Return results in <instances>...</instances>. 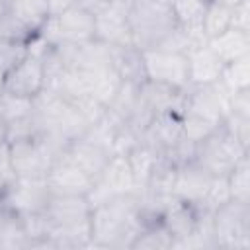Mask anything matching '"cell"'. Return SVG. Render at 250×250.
I'll list each match as a JSON object with an SVG mask.
<instances>
[{
    "mask_svg": "<svg viewBox=\"0 0 250 250\" xmlns=\"http://www.w3.org/2000/svg\"><path fill=\"white\" fill-rule=\"evenodd\" d=\"M146 227L137 193L115 195L90 211V248L125 250Z\"/></svg>",
    "mask_w": 250,
    "mask_h": 250,
    "instance_id": "6da1fadb",
    "label": "cell"
},
{
    "mask_svg": "<svg viewBox=\"0 0 250 250\" xmlns=\"http://www.w3.org/2000/svg\"><path fill=\"white\" fill-rule=\"evenodd\" d=\"M131 43L139 51L154 49L178 25L168 4L158 0H129Z\"/></svg>",
    "mask_w": 250,
    "mask_h": 250,
    "instance_id": "7a4b0ae2",
    "label": "cell"
},
{
    "mask_svg": "<svg viewBox=\"0 0 250 250\" xmlns=\"http://www.w3.org/2000/svg\"><path fill=\"white\" fill-rule=\"evenodd\" d=\"M248 154V148L236 141L223 123L205 139L195 143V156L193 160L209 170L213 176H227L238 160Z\"/></svg>",
    "mask_w": 250,
    "mask_h": 250,
    "instance_id": "3957f363",
    "label": "cell"
},
{
    "mask_svg": "<svg viewBox=\"0 0 250 250\" xmlns=\"http://www.w3.org/2000/svg\"><path fill=\"white\" fill-rule=\"evenodd\" d=\"M215 246L223 250L250 248V203L227 201L211 213Z\"/></svg>",
    "mask_w": 250,
    "mask_h": 250,
    "instance_id": "277c9868",
    "label": "cell"
},
{
    "mask_svg": "<svg viewBox=\"0 0 250 250\" xmlns=\"http://www.w3.org/2000/svg\"><path fill=\"white\" fill-rule=\"evenodd\" d=\"M39 33L49 41V45L59 43H84L94 39V14L74 4L59 14L47 18Z\"/></svg>",
    "mask_w": 250,
    "mask_h": 250,
    "instance_id": "5b68a950",
    "label": "cell"
},
{
    "mask_svg": "<svg viewBox=\"0 0 250 250\" xmlns=\"http://www.w3.org/2000/svg\"><path fill=\"white\" fill-rule=\"evenodd\" d=\"M51 197L47 178H16L14 184L0 197V205L20 217L43 213Z\"/></svg>",
    "mask_w": 250,
    "mask_h": 250,
    "instance_id": "8992f818",
    "label": "cell"
},
{
    "mask_svg": "<svg viewBox=\"0 0 250 250\" xmlns=\"http://www.w3.org/2000/svg\"><path fill=\"white\" fill-rule=\"evenodd\" d=\"M127 16L129 0H109L105 6L94 12V39L109 47L133 45Z\"/></svg>",
    "mask_w": 250,
    "mask_h": 250,
    "instance_id": "52a82bcc",
    "label": "cell"
},
{
    "mask_svg": "<svg viewBox=\"0 0 250 250\" xmlns=\"http://www.w3.org/2000/svg\"><path fill=\"white\" fill-rule=\"evenodd\" d=\"M143 53L145 78L160 84H168L178 90H186L188 82V57L162 49H146Z\"/></svg>",
    "mask_w": 250,
    "mask_h": 250,
    "instance_id": "ba28073f",
    "label": "cell"
},
{
    "mask_svg": "<svg viewBox=\"0 0 250 250\" xmlns=\"http://www.w3.org/2000/svg\"><path fill=\"white\" fill-rule=\"evenodd\" d=\"M6 143L18 178H47L53 156L35 135L12 139Z\"/></svg>",
    "mask_w": 250,
    "mask_h": 250,
    "instance_id": "9c48e42d",
    "label": "cell"
},
{
    "mask_svg": "<svg viewBox=\"0 0 250 250\" xmlns=\"http://www.w3.org/2000/svg\"><path fill=\"white\" fill-rule=\"evenodd\" d=\"M41 90H45V68L43 59L39 57L25 55L2 74V92L35 98Z\"/></svg>",
    "mask_w": 250,
    "mask_h": 250,
    "instance_id": "30bf717a",
    "label": "cell"
},
{
    "mask_svg": "<svg viewBox=\"0 0 250 250\" xmlns=\"http://www.w3.org/2000/svg\"><path fill=\"white\" fill-rule=\"evenodd\" d=\"M94 180L82 172L66 154L59 156L47 174V186L51 195H86Z\"/></svg>",
    "mask_w": 250,
    "mask_h": 250,
    "instance_id": "8fae6325",
    "label": "cell"
},
{
    "mask_svg": "<svg viewBox=\"0 0 250 250\" xmlns=\"http://www.w3.org/2000/svg\"><path fill=\"white\" fill-rule=\"evenodd\" d=\"M213 180L215 176L209 170H205L201 164H197L195 160L182 164L176 168V176H174V197L178 201L199 207Z\"/></svg>",
    "mask_w": 250,
    "mask_h": 250,
    "instance_id": "7c38bea8",
    "label": "cell"
},
{
    "mask_svg": "<svg viewBox=\"0 0 250 250\" xmlns=\"http://www.w3.org/2000/svg\"><path fill=\"white\" fill-rule=\"evenodd\" d=\"M182 115L176 111H166L154 115L148 127L141 135V143L154 148L160 156L182 139Z\"/></svg>",
    "mask_w": 250,
    "mask_h": 250,
    "instance_id": "4fadbf2b",
    "label": "cell"
},
{
    "mask_svg": "<svg viewBox=\"0 0 250 250\" xmlns=\"http://www.w3.org/2000/svg\"><path fill=\"white\" fill-rule=\"evenodd\" d=\"M90 211L86 195H51L41 215L45 225H66L88 219Z\"/></svg>",
    "mask_w": 250,
    "mask_h": 250,
    "instance_id": "5bb4252c",
    "label": "cell"
},
{
    "mask_svg": "<svg viewBox=\"0 0 250 250\" xmlns=\"http://www.w3.org/2000/svg\"><path fill=\"white\" fill-rule=\"evenodd\" d=\"M64 154H66L82 172H86L92 180H96V178L104 172L105 164H107L109 158L113 156L111 150H107L105 146H100V145H96V143H92V141H88V139H84V137L72 141V143L68 145V148H66Z\"/></svg>",
    "mask_w": 250,
    "mask_h": 250,
    "instance_id": "9a60e30c",
    "label": "cell"
},
{
    "mask_svg": "<svg viewBox=\"0 0 250 250\" xmlns=\"http://www.w3.org/2000/svg\"><path fill=\"white\" fill-rule=\"evenodd\" d=\"M139 94H141V100L146 104V107L154 115L166 113V111L182 113L186 90H178V88H172L168 84H160V82L145 78L139 84Z\"/></svg>",
    "mask_w": 250,
    "mask_h": 250,
    "instance_id": "2e32d148",
    "label": "cell"
},
{
    "mask_svg": "<svg viewBox=\"0 0 250 250\" xmlns=\"http://www.w3.org/2000/svg\"><path fill=\"white\" fill-rule=\"evenodd\" d=\"M188 57V82L189 86H203V84H213L219 80L223 62L217 59V55L209 49V45H203Z\"/></svg>",
    "mask_w": 250,
    "mask_h": 250,
    "instance_id": "e0dca14e",
    "label": "cell"
},
{
    "mask_svg": "<svg viewBox=\"0 0 250 250\" xmlns=\"http://www.w3.org/2000/svg\"><path fill=\"white\" fill-rule=\"evenodd\" d=\"M207 45L217 55V59L223 64H227V62H232L236 59L250 55V33L229 27L223 33L211 37L207 41Z\"/></svg>",
    "mask_w": 250,
    "mask_h": 250,
    "instance_id": "ac0fdd59",
    "label": "cell"
},
{
    "mask_svg": "<svg viewBox=\"0 0 250 250\" xmlns=\"http://www.w3.org/2000/svg\"><path fill=\"white\" fill-rule=\"evenodd\" d=\"M197 207L184 203V201H174L162 215H160V223L164 225V229L174 236L176 240L186 238L188 234L193 232L195 225H197ZM174 246V244H172Z\"/></svg>",
    "mask_w": 250,
    "mask_h": 250,
    "instance_id": "d6986e66",
    "label": "cell"
},
{
    "mask_svg": "<svg viewBox=\"0 0 250 250\" xmlns=\"http://www.w3.org/2000/svg\"><path fill=\"white\" fill-rule=\"evenodd\" d=\"M113 55V68L121 76V80L137 82L141 84L145 80V64H143V53L133 45L123 47H111Z\"/></svg>",
    "mask_w": 250,
    "mask_h": 250,
    "instance_id": "ffe728a7",
    "label": "cell"
},
{
    "mask_svg": "<svg viewBox=\"0 0 250 250\" xmlns=\"http://www.w3.org/2000/svg\"><path fill=\"white\" fill-rule=\"evenodd\" d=\"M2 248H29V236L23 219L4 205H0V250Z\"/></svg>",
    "mask_w": 250,
    "mask_h": 250,
    "instance_id": "44dd1931",
    "label": "cell"
},
{
    "mask_svg": "<svg viewBox=\"0 0 250 250\" xmlns=\"http://www.w3.org/2000/svg\"><path fill=\"white\" fill-rule=\"evenodd\" d=\"M125 156H127V162H129L131 172H133V178H135V188H137L135 193H139L146 186V182H148V178H150L156 162L160 160V154L154 148H150L148 145L139 143Z\"/></svg>",
    "mask_w": 250,
    "mask_h": 250,
    "instance_id": "7402d4cb",
    "label": "cell"
},
{
    "mask_svg": "<svg viewBox=\"0 0 250 250\" xmlns=\"http://www.w3.org/2000/svg\"><path fill=\"white\" fill-rule=\"evenodd\" d=\"M86 76H88V94L107 107L123 82L117 70L109 66V68H102L96 72H86Z\"/></svg>",
    "mask_w": 250,
    "mask_h": 250,
    "instance_id": "603a6c76",
    "label": "cell"
},
{
    "mask_svg": "<svg viewBox=\"0 0 250 250\" xmlns=\"http://www.w3.org/2000/svg\"><path fill=\"white\" fill-rule=\"evenodd\" d=\"M8 12L31 31H39L51 16L47 0H8Z\"/></svg>",
    "mask_w": 250,
    "mask_h": 250,
    "instance_id": "cb8c5ba5",
    "label": "cell"
},
{
    "mask_svg": "<svg viewBox=\"0 0 250 250\" xmlns=\"http://www.w3.org/2000/svg\"><path fill=\"white\" fill-rule=\"evenodd\" d=\"M31 107H33V98L0 92V123L4 127L27 119L31 115Z\"/></svg>",
    "mask_w": 250,
    "mask_h": 250,
    "instance_id": "d4e9b609",
    "label": "cell"
},
{
    "mask_svg": "<svg viewBox=\"0 0 250 250\" xmlns=\"http://www.w3.org/2000/svg\"><path fill=\"white\" fill-rule=\"evenodd\" d=\"M219 82L232 94L236 90H246L250 88V55L236 59L232 62L223 64Z\"/></svg>",
    "mask_w": 250,
    "mask_h": 250,
    "instance_id": "484cf974",
    "label": "cell"
},
{
    "mask_svg": "<svg viewBox=\"0 0 250 250\" xmlns=\"http://www.w3.org/2000/svg\"><path fill=\"white\" fill-rule=\"evenodd\" d=\"M137 104H139V84L123 80L119 90H117V94H115V98L111 100V104L105 109L113 117H117L121 123H125L131 117V113L137 107Z\"/></svg>",
    "mask_w": 250,
    "mask_h": 250,
    "instance_id": "4316f807",
    "label": "cell"
},
{
    "mask_svg": "<svg viewBox=\"0 0 250 250\" xmlns=\"http://www.w3.org/2000/svg\"><path fill=\"white\" fill-rule=\"evenodd\" d=\"M172 244H174V236L164 229L160 221H156L146 225L141 230L131 250H166V248H172Z\"/></svg>",
    "mask_w": 250,
    "mask_h": 250,
    "instance_id": "83f0119b",
    "label": "cell"
},
{
    "mask_svg": "<svg viewBox=\"0 0 250 250\" xmlns=\"http://www.w3.org/2000/svg\"><path fill=\"white\" fill-rule=\"evenodd\" d=\"M230 199L250 203V156L246 154L242 160L234 164V168L227 174Z\"/></svg>",
    "mask_w": 250,
    "mask_h": 250,
    "instance_id": "f1b7e54d",
    "label": "cell"
},
{
    "mask_svg": "<svg viewBox=\"0 0 250 250\" xmlns=\"http://www.w3.org/2000/svg\"><path fill=\"white\" fill-rule=\"evenodd\" d=\"M209 0H176L170 8L176 18V23L180 27L191 29V27H201L203 14L207 8Z\"/></svg>",
    "mask_w": 250,
    "mask_h": 250,
    "instance_id": "f546056e",
    "label": "cell"
},
{
    "mask_svg": "<svg viewBox=\"0 0 250 250\" xmlns=\"http://www.w3.org/2000/svg\"><path fill=\"white\" fill-rule=\"evenodd\" d=\"M201 27H203L207 39H211V37L223 33L225 29H229L230 27V8L209 0L207 8H205V14H203Z\"/></svg>",
    "mask_w": 250,
    "mask_h": 250,
    "instance_id": "4dcf8cb0",
    "label": "cell"
},
{
    "mask_svg": "<svg viewBox=\"0 0 250 250\" xmlns=\"http://www.w3.org/2000/svg\"><path fill=\"white\" fill-rule=\"evenodd\" d=\"M35 33L37 31H31L20 20H16L8 12V8L0 14V37L2 39H12V41H23V43H27Z\"/></svg>",
    "mask_w": 250,
    "mask_h": 250,
    "instance_id": "1f68e13d",
    "label": "cell"
},
{
    "mask_svg": "<svg viewBox=\"0 0 250 250\" xmlns=\"http://www.w3.org/2000/svg\"><path fill=\"white\" fill-rule=\"evenodd\" d=\"M227 201H230V191H229V182H227V176H215L205 199L201 201V205L197 209H203V211H215L217 207L225 205Z\"/></svg>",
    "mask_w": 250,
    "mask_h": 250,
    "instance_id": "d6a6232c",
    "label": "cell"
},
{
    "mask_svg": "<svg viewBox=\"0 0 250 250\" xmlns=\"http://www.w3.org/2000/svg\"><path fill=\"white\" fill-rule=\"evenodd\" d=\"M27 55V45L23 41H12L0 37V74L10 70Z\"/></svg>",
    "mask_w": 250,
    "mask_h": 250,
    "instance_id": "836d02e7",
    "label": "cell"
},
{
    "mask_svg": "<svg viewBox=\"0 0 250 250\" xmlns=\"http://www.w3.org/2000/svg\"><path fill=\"white\" fill-rule=\"evenodd\" d=\"M223 127H225L236 141H240L246 148H250V117H238V115L229 113V115L223 119Z\"/></svg>",
    "mask_w": 250,
    "mask_h": 250,
    "instance_id": "e575fe53",
    "label": "cell"
},
{
    "mask_svg": "<svg viewBox=\"0 0 250 250\" xmlns=\"http://www.w3.org/2000/svg\"><path fill=\"white\" fill-rule=\"evenodd\" d=\"M16 178L18 176H16V170H14V164H12L10 148H8V143H4V145H0V197L14 184Z\"/></svg>",
    "mask_w": 250,
    "mask_h": 250,
    "instance_id": "d590c367",
    "label": "cell"
},
{
    "mask_svg": "<svg viewBox=\"0 0 250 250\" xmlns=\"http://www.w3.org/2000/svg\"><path fill=\"white\" fill-rule=\"evenodd\" d=\"M229 113L238 117H250V88L236 90L229 98Z\"/></svg>",
    "mask_w": 250,
    "mask_h": 250,
    "instance_id": "8d00e7d4",
    "label": "cell"
},
{
    "mask_svg": "<svg viewBox=\"0 0 250 250\" xmlns=\"http://www.w3.org/2000/svg\"><path fill=\"white\" fill-rule=\"evenodd\" d=\"M250 0H244L230 8V27L250 33Z\"/></svg>",
    "mask_w": 250,
    "mask_h": 250,
    "instance_id": "74e56055",
    "label": "cell"
},
{
    "mask_svg": "<svg viewBox=\"0 0 250 250\" xmlns=\"http://www.w3.org/2000/svg\"><path fill=\"white\" fill-rule=\"evenodd\" d=\"M76 4V0H47V6H49V14L53 16V14H59V12H62V10H66V8H70V6H74Z\"/></svg>",
    "mask_w": 250,
    "mask_h": 250,
    "instance_id": "f35d334b",
    "label": "cell"
},
{
    "mask_svg": "<svg viewBox=\"0 0 250 250\" xmlns=\"http://www.w3.org/2000/svg\"><path fill=\"white\" fill-rule=\"evenodd\" d=\"M109 0H76V4H80V6H84V8H88L92 14L96 12V10H100L102 6H105Z\"/></svg>",
    "mask_w": 250,
    "mask_h": 250,
    "instance_id": "ab89813d",
    "label": "cell"
},
{
    "mask_svg": "<svg viewBox=\"0 0 250 250\" xmlns=\"http://www.w3.org/2000/svg\"><path fill=\"white\" fill-rule=\"evenodd\" d=\"M211 2H217V4H223V6L232 8V6H236V4H240V2H244V0H211Z\"/></svg>",
    "mask_w": 250,
    "mask_h": 250,
    "instance_id": "60d3db41",
    "label": "cell"
},
{
    "mask_svg": "<svg viewBox=\"0 0 250 250\" xmlns=\"http://www.w3.org/2000/svg\"><path fill=\"white\" fill-rule=\"evenodd\" d=\"M6 143V127L0 123V145H4Z\"/></svg>",
    "mask_w": 250,
    "mask_h": 250,
    "instance_id": "b9f144b4",
    "label": "cell"
},
{
    "mask_svg": "<svg viewBox=\"0 0 250 250\" xmlns=\"http://www.w3.org/2000/svg\"><path fill=\"white\" fill-rule=\"evenodd\" d=\"M6 8H8V0H0V14H2Z\"/></svg>",
    "mask_w": 250,
    "mask_h": 250,
    "instance_id": "7bdbcfd3",
    "label": "cell"
},
{
    "mask_svg": "<svg viewBox=\"0 0 250 250\" xmlns=\"http://www.w3.org/2000/svg\"><path fill=\"white\" fill-rule=\"evenodd\" d=\"M158 2H162V4H168V6H172L176 0H158Z\"/></svg>",
    "mask_w": 250,
    "mask_h": 250,
    "instance_id": "ee69618b",
    "label": "cell"
},
{
    "mask_svg": "<svg viewBox=\"0 0 250 250\" xmlns=\"http://www.w3.org/2000/svg\"><path fill=\"white\" fill-rule=\"evenodd\" d=\"M0 92H2V74H0Z\"/></svg>",
    "mask_w": 250,
    "mask_h": 250,
    "instance_id": "f6af8a7d",
    "label": "cell"
}]
</instances>
